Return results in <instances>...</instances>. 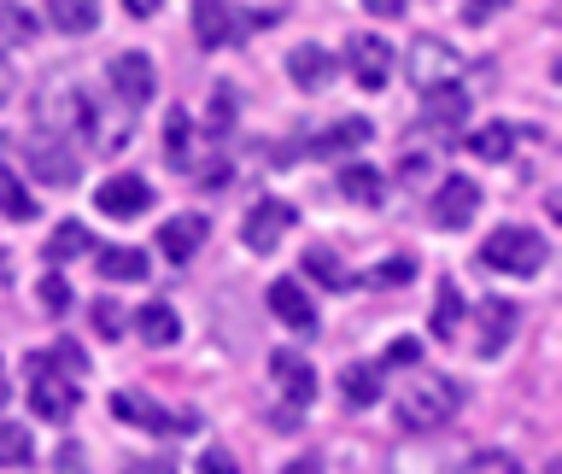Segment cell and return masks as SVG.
<instances>
[{"label":"cell","mask_w":562,"mask_h":474,"mask_svg":"<svg viewBox=\"0 0 562 474\" xmlns=\"http://www.w3.org/2000/svg\"><path fill=\"white\" fill-rule=\"evenodd\" d=\"M516 305H509V298H486L481 305V351L486 358H498V351L509 346V334H516Z\"/></svg>","instance_id":"obj_17"},{"label":"cell","mask_w":562,"mask_h":474,"mask_svg":"<svg viewBox=\"0 0 562 474\" xmlns=\"http://www.w3.org/2000/svg\"><path fill=\"white\" fill-rule=\"evenodd\" d=\"M105 82H112V94L117 105H147L153 100V88H158V70L147 53H112V65H105Z\"/></svg>","instance_id":"obj_6"},{"label":"cell","mask_w":562,"mask_h":474,"mask_svg":"<svg viewBox=\"0 0 562 474\" xmlns=\"http://www.w3.org/2000/svg\"><path fill=\"white\" fill-rule=\"evenodd\" d=\"M135 334H140L147 346H170L176 334H182V323H176L170 305H140V311H135Z\"/></svg>","instance_id":"obj_24"},{"label":"cell","mask_w":562,"mask_h":474,"mask_svg":"<svg viewBox=\"0 0 562 474\" xmlns=\"http://www.w3.org/2000/svg\"><path fill=\"white\" fill-rule=\"evenodd\" d=\"M346 65H351V82H358L363 94H375V88H386V77H393V47H386L381 35H351Z\"/></svg>","instance_id":"obj_8"},{"label":"cell","mask_w":562,"mask_h":474,"mask_svg":"<svg viewBox=\"0 0 562 474\" xmlns=\"http://www.w3.org/2000/svg\"><path fill=\"white\" fill-rule=\"evenodd\" d=\"M35 298H42V311H47V316H65V311H70V281H65V275H42Z\"/></svg>","instance_id":"obj_36"},{"label":"cell","mask_w":562,"mask_h":474,"mask_svg":"<svg viewBox=\"0 0 562 474\" xmlns=\"http://www.w3.org/2000/svg\"><path fill=\"white\" fill-rule=\"evenodd\" d=\"M474 211H481V188H474L469 176H446L434 193V223L439 228H469Z\"/></svg>","instance_id":"obj_10"},{"label":"cell","mask_w":562,"mask_h":474,"mask_svg":"<svg viewBox=\"0 0 562 474\" xmlns=\"http://www.w3.org/2000/svg\"><path fill=\"white\" fill-rule=\"evenodd\" d=\"M94 205L105 211V217L130 223V217H140V211L153 205V188L140 182V176H112V182H100V188H94Z\"/></svg>","instance_id":"obj_11"},{"label":"cell","mask_w":562,"mask_h":474,"mask_svg":"<svg viewBox=\"0 0 562 474\" xmlns=\"http://www.w3.org/2000/svg\"><path fill=\"white\" fill-rule=\"evenodd\" d=\"M123 7H130V12H135V18H153V12H158V7H165V0H123Z\"/></svg>","instance_id":"obj_43"},{"label":"cell","mask_w":562,"mask_h":474,"mask_svg":"<svg viewBox=\"0 0 562 474\" xmlns=\"http://www.w3.org/2000/svg\"><path fill=\"white\" fill-rule=\"evenodd\" d=\"M82 252H88V228H82V223H59V228H53V240H47V258H53V263L82 258Z\"/></svg>","instance_id":"obj_31"},{"label":"cell","mask_w":562,"mask_h":474,"mask_svg":"<svg viewBox=\"0 0 562 474\" xmlns=\"http://www.w3.org/2000/svg\"><path fill=\"white\" fill-rule=\"evenodd\" d=\"M205 240V217L200 211H182V217H170L165 228H158V252H165L170 263H188L193 252H200Z\"/></svg>","instance_id":"obj_14"},{"label":"cell","mask_w":562,"mask_h":474,"mask_svg":"<svg viewBox=\"0 0 562 474\" xmlns=\"http://www.w3.org/2000/svg\"><path fill=\"white\" fill-rule=\"evenodd\" d=\"M463 474H527L509 451H474V456H463Z\"/></svg>","instance_id":"obj_33"},{"label":"cell","mask_w":562,"mask_h":474,"mask_svg":"<svg viewBox=\"0 0 562 474\" xmlns=\"http://www.w3.org/2000/svg\"><path fill=\"white\" fill-rule=\"evenodd\" d=\"M411 275H416L411 263L393 258V263H381V270H369V275H363V287H398V281H411Z\"/></svg>","instance_id":"obj_37"},{"label":"cell","mask_w":562,"mask_h":474,"mask_svg":"<svg viewBox=\"0 0 562 474\" xmlns=\"http://www.w3.org/2000/svg\"><path fill=\"white\" fill-rule=\"evenodd\" d=\"M492 7H504V0H474V7H469V12H474V18H486Z\"/></svg>","instance_id":"obj_45"},{"label":"cell","mask_w":562,"mask_h":474,"mask_svg":"<svg viewBox=\"0 0 562 474\" xmlns=\"http://www.w3.org/2000/svg\"><path fill=\"white\" fill-rule=\"evenodd\" d=\"M30 375H35L30 381V410L35 416H47V421H70V416H77V386H70L59 369L42 358V351L30 358Z\"/></svg>","instance_id":"obj_4"},{"label":"cell","mask_w":562,"mask_h":474,"mask_svg":"<svg viewBox=\"0 0 562 474\" xmlns=\"http://www.w3.org/2000/svg\"><path fill=\"white\" fill-rule=\"evenodd\" d=\"M193 42L205 53L235 42V7H228V0H193Z\"/></svg>","instance_id":"obj_12"},{"label":"cell","mask_w":562,"mask_h":474,"mask_svg":"<svg viewBox=\"0 0 562 474\" xmlns=\"http://www.w3.org/2000/svg\"><path fill=\"white\" fill-rule=\"evenodd\" d=\"M305 275H316L323 287H346V263L328 252V246H311L305 252Z\"/></svg>","instance_id":"obj_32"},{"label":"cell","mask_w":562,"mask_h":474,"mask_svg":"<svg viewBox=\"0 0 562 474\" xmlns=\"http://www.w3.org/2000/svg\"><path fill=\"white\" fill-rule=\"evenodd\" d=\"M0 404H7V375H0Z\"/></svg>","instance_id":"obj_47"},{"label":"cell","mask_w":562,"mask_h":474,"mask_svg":"<svg viewBox=\"0 0 562 474\" xmlns=\"http://www.w3.org/2000/svg\"><path fill=\"white\" fill-rule=\"evenodd\" d=\"M351 147H369V123L363 117H346V123H334V129H323L311 140L316 158H346Z\"/></svg>","instance_id":"obj_19"},{"label":"cell","mask_w":562,"mask_h":474,"mask_svg":"<svg viewBox=\"0 0 562 474\" xmlns=\"http://www.w3.org/2000/svg\"><path fill=\"white\" fill-rule=\"evenodd\" d=\"M340 398L351 404V410L375 404V398H381V369H375V363H346V369H340Z\"/></svg>","instance_id":"obj_22"},{"label":"cell","mask_w":562,"mask_h":474,"mask_svg":"<svg viewBox=\"0 0 562 474\" xmlns=\"http://www.w3.org/2000/svg\"><path fill=\"white\" fill-rule=\"evenodd\" d=\"M481 258H486V270H498V275H539L544 258H551V246H544L533 228H492L481 240Z\"/></svg>","instance_id":"obj_2"},{"label":"cell","mask_w":562,"mask_h":474,"mask_svg":"<svg viewBox=\"0 0 562 474\" xmlns=\"http://www.w3.org/2000/svg\"><path fill=\"white\" fill-rule=\"evenodd\" d=\"M509 140H516V129H509V123H481V129L469 135V153L486 158V165H498V158L509 153Z\"/></svg>","instance_id":"obj_27"},{"label":"cell","mask_w":562,"mask_h":474,"mask_svg":"<svg viewBox=\"0 0 562 474\" xmlns=\"http://www.w3.org/2000/svg\"><path fill=\"white\" fill-rule=\"evenodd\" d=\"M393 474H463V451L457 445H422V439L411 433L393 451Z\"/></svg>","instance_id":"obj_9"},{"label":"cell","mask_w":562,"mask_h":474,"mask_svg":"<svg viewBox=\"0 0 562 474\" xmlns=\"http://www.w3.org/2000/svg\"><path fill=\"white\" fill-rule=\"evenodd\" d=\"M24 158H30L35 182H47V188H70V182H77V153H70L65 135L35 129V135L24 140Z\"/></svg>","instance_id":"obj_5"},{"label":"cell","mask_w":562,"mask_h":474,"mask_svg":"<svg viewBox=\"0 0 562 474\" xmlns=\"http://www.w3.org/2000/svg\"><path fill=\"white\" fill-rule=\"evenodd\" d=\"M457 410H463V386L451 375H416L398 398V428L404 433H434V428H446Z\"/></svg>","instance_id":"obj_1"},{"label":"cell","mask_w":562,"mask_h":474,"mask_svg":"<svg viewBox=\"0 0 562 474\" xmlns=\"http://www.w3.org/2000/svg\"><path fill=\"white\" fill-rule=\"evenodd\" d=\"M457 328H463V293L439 287V298H434V334H439V340H457Z\"/></svg>","instance_id":"obj_30"},{"label":"cell","mask_w":562,"mask_h":474,"mask_svg":"<svg viewBox=\"0 0 562 474\" xmlns=\"http://www.w3.org/2000/svg\"><path fill=\"white\" fill-rule=\"evenodd\" d=\"M193 474H240V469H235V451L205 445V456H200V469H193Z\"/></svg>","instance_id":"obj_38"},{"label":"cell","mask_w":562,"mask_h":474,"mask_svg":"<svg viewBox=\"0 0 562 474\" xmlns=\"http://www.w3.org/2000/svg\"><path fill=\"white\" fill-rule=\"evenodd\" d=\"M288 474H316V463H311V456H299V463H293Z\"/></svg>","instance_id":"obj_46"},{"label":"cell","mask_w":562,"mask_h":474,"mask_svg":"<svg viewBox=\"0 0 562 474\" xmlns=\"http://www.w3.org/2000/svg\"><path fill=\"white\" fill-rule=\"evenodd\" d=\"M0 217H12V223H30V217H35V200H30V188L18 182L12 170H0Z\"/></svg>","instance_id":"obj_28"},{"label":"cell","mask_w":562,"mask_h":474,"mask_svg":"<svg viewBox=\"0 0 562 474\" xmlns=\"http://www.w3.org/2000/svg\"><path fill=\"white\" fill-rule=\"evenodd\" d=\"M94 328H100V340H123V316H117V305H112V298H100V305H94Z\"/></svg>","instance_id":"obj_39"},{"label":"cell","mask_w":562,"mask_h":474,"mask_svg":"<svg viewBox=\"0 0 562 474\" xmlns=\"http://www.w3.org/2000/svg\"><path fill=\"white\" fill-rule=\"evenodd\" d=\"M112 410L123 416V421H135V428H147V433H170V428H182V421H176L165 404H153L147 393H117L112 398Z\"/></svg>","instance_id":"obj_16"},{"label":"cell","mask_w":562,"mask_h":474,"mask_svg":"<svg viewBox=\"0 0 562 474\" xmlns=\"http://www.w3.org/2000/svg\"><path fill=\"white\" fill-rule=\"evenodd\" d=\"M0 463H30V428L0 421Z\"/></svg>","instance_id":"obj_35"},{"label":"cell","mask_w":562,"mask_h":474,"mask_svg":"<svg viewBox=\"0 0 562 474\" xmlns=\"http://www.w3.org/2000/svg\"><path fill=\"white\" fill-rule=\"evenodd\" d=\"M299 223V211L288 205V200H258L252 211H246V228H240V240L252 246V252L263 258V252H276L281 246V235Z\"/></svg>","instance_id":"obj_7"},{"label":"cell","mask_w":562,"mask_h":474,"mask_svg":"<svg viewBox=\"0 0 562 474\" xmlns=\"http://www.w3.org/2000/svg\"><path fill=\"white\" fill-rule=\"evenodd\" d=\"M386 363H416V340H398L393 351H386Z\"/></svg>","instance_id":"obj_41"},{"label":"cell","mask_w":562,"mask_h":474,"mask_svg":"<svg viewBox=\"0 0 562 474\" xmlns=\"http://www.w3.org/2000/svg\"><path fill=\"white\" fill-rule=\"evenodd\" d=\"M381 170L375 165H346L340 170V193H346V200L351 205H381Z\"/></svg>","instance_id":"obj_25"},{"label":"cell","mask_w":562,"mask_h":474,"mask_svg":"<svg viewBox=\"0 0 562 474\" xmlns=\"http://www.w3.org/2000/svg\"><path fill=\"white\" fill-rule=\"evenodd\" d=\"M363 7L375 12V18H398V12H404V0H363Z\"/></svg>","instance_id":"obj_40"},{"label":"cell","mask_w":562,"mask_h":474,"mask_svg":"<svg viewBox=\"0 0 562 474\" xmlns=\"http://www.w3.org/2000/svg\"><path fill=\"white\" fill-rule=\"evenodd\" d=\"M94 263L105 281H147V252H135V246H100Z\"/></svg>","instance_id":"obj_23"},{"label":"cell","mask_w":562,"mask_h":474,"mask_svg":"<svg viewBox=\"0 0 562 474\" xmlns=\"http://www.w3.org/2000/svg\"><path fill=\"white\" fill-rule=\"evenodd\" d=\"M188 158H193V123H188V112H170L165 117V165L188 170Z\"/></svg>","instance_id":"obj_26"},{"label":"cell","mask_w":562,"mask_h":474,"mask_svg":"<svg viewBox=\"0 0 562 474\" xmlns=\"http://www.w3.org/2000/svg\"><path fill=\"white\" fill-rule=\"evenodd\" d=\"M288 77L299 82V88H323L328 77H334V59L316 42H305V47H293L288 53Z\"/></svg>","instance_id":"obj_21"},{"label":"cell","mask_w":562,"mask_h":474,"mask_svg":"<svg viewBox=\"0 0 562 474\" xmlns=\"http://www.w3.org/2000/svg\"><path fill=\"white\" fill-rule=\"evenodd\" d=\"M47 24L65 35H88L100 24V0H47Z\"/></svg>","instance_id":"obj_20"},{"label":"cell","mask_w":562,"mask_h":474,"mask_svg":"<svg viewBox=\"0 0 562 474\" xmlns=\"http://www.w3.org/2000/svg\"><path fill=\"white\" fill-rule=\"evenodd\" d=\"M270 311H276L293 334H311V328H316V305H311V293L299 287V281H288V275L270 281Z\"/></svg>","instance_id":"obj_13"},{"label":"cell","mask_w":562,"mask_h":474,"mask_svg":"<svg viewBox=\"0 0 562 474\" xmlns=\"http://www.w3.org/2000/svg\"><path fill=\"white\" fill-rule=\"evenodd\" d=\"M422 112H428V123H457L469 112V94L463 88H434V94H422Z\"/></svg>","instance_id":"obj_29"},{"label":"cell","mask_w":562,"mask_h":474,"mask_svg":"<svg viewBox=\"0 0 562 474\" xmlns=\"http://www.w3.org/2000/svg\"><path fill=\"white\" fill-rule=\"evenodd\" d=\"M228 123H235V88H211L205 129H211V135H228Z\"/></svg>","instance_id":"obj_34"},{"label":"cell","mask_w":562,"mask_h":474,"mask_svg":"<svg viewBox=\"0 0 562 474\" xmlns=\"http://www.w3.org/2000/svg\"><path fill=\"white\" fill-rule=\"evenodd\" d=\"M270 375H276V386H281L293 404H311V398H316V369L299 358V351H276V358H270Z\"/></svg>","instance_id":"obj_15"},{"label":"cell","mask_w":562,"mask_h":474,"mask_svg":"<svg viewBox=\"0 0 562 474\" xmlns=\"http://www.w3.org/2000/svg\"><path fill=\"white\" fill-rule=\"evenodd\" d=\"M59 469H65V474H82V451L65 445V451H59Z\"/></svg>","instance_id":"obj_42"},{"label":"cell","mask_w":562,"mask_h":474,"mask_svg":"<svg viewBox=\"0 0 562 474\" xmlns=\"http://www.w3.org/2000/svg\"><path fill=\"white\" fill-rule=\"evenodd\" d=\"M35 30H42V18L30 7H18V0H0V53H24L35 42Z\"/></svg>","instance_id":"obj_18"},{"label":"cell","mask_w":562,"mask_h":474,"mask_svg":"<svg viewBox=\"0 0 562 474\" xmlns=\"http://www.w3.org/2000/svg\"><path fill=\"white\" fill-rule=\"evenodd\" d=\"M0 100H7V88H0Z\"/></svg>","instance_id":"obj_48"},{"label":"cell","mask_w":562,"mask_h":474,"mask_svg":"<svg viewBox=\"0 0 562 474\" xmlns=\"http://www.w3.org/2000/svg\"><path fill=\"white\" fill-rule=\"evenodd\" d=\"M130 474H176V469H170V463H135Z\"/></svg>","instance_id":"obj_44"},{"label":"cell","mask_w":562,"mask_h":474,"mask_svg":"<svg viewBox=\"0 0 562 474\" xmlns=\"http://www.w3.org/2000/svg\"><path fill=\"white\" fill-rule=\"evenodd\" d=\"M411 82L422 94H434V88H463V59H457L439 35H416L411 42Z\"/></svg>","instance_id":"obj_3"}]
</instances>
